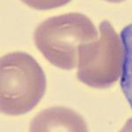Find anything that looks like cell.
I'll return each instance as SVG.
<instances>
[{
	"label": "cell",
	"instance_id": "obj_1",
	"mask_svg": "<svg viewBox=\"0 0 132 132\" xmlns=\"http://www.w3.org/2000/svg\"><path fill=\"white\" fill-rule=\"evenodd\" d=\"M99 33L90 19L69 12L44 20L35 31L36 48L54 66L71 70L78 65V47L98 39Z\"/></svg>",
	"mask_w": 132,
	"mask_h": 132
},
{
	"label": "cell",
	"instance_id": "obj_2",
	"mask_svg": "<svg viewBox=\"0 0 132 132\" xmlns=\"http://www.w3.org/2000/svg\"><path fill=\"white\" fill-rule=\"evenodd\" d=\"M1 111L20 116L33 109L46 91V77L30 55L17 51L1 58Z\"/></svg>",
	"mask_w": 132,
	"mask_h": 132
},
{
	"label": "cell",
	"instance_id": "obj_3",
	"mask_svg": "<svg viewBox=\"0 0 132 132\" xmlns=\"http://www.w3.org/2000/svg\"><path fill=\"white\" fill-rule=\"evenodd\" d=\"M77 78L94 88H107L122 77L124 50L122 39L110 22L100 25L97 40L78 47Z\"/></svg>",
	"mask_w": 132,
	"mask_h": 132
},
{
	"label": "cell",
	"instance_id": "obj_4",
	"mask_svg": "<svg viewBox=\"0 0 132 132\" xmlns=\"http://www.w3.org/2000/svg\"><path fill=\"white\" fill-rule=\"evenodd\" d=\"M29 132H88V128L79 114L57 106L42 110L34 117Z\"/></svg>",
	"mask_w": 132,
	"mask_h": 132
},
{
	"label": "cell",
	"instance_id": "obj_5",
	"mask_svg": "<svg viewBox=\"0 0 132 132\" xmlns=\"http://www.w3.org/2000/svg\"><path fill=\"white\" fill-rule=\"evenodd\" d=\"M121 39L124 50V62L121 77V86L128 103L132 109V23L122 29Z\"/></svg>",
	"mask_w": 132,
	"mask_h": 132
},
{
	"label": "cell",
	"instance_id": "obj_6",
	"mask_svg": "<svg viewBox=\"0 0 132 132\" xmlns=\"http://www.w3.org/2000/svg\"><path fill=\"white\" fill-rule=\"evenodd\" d=\"M25 5L39 11H46L61 7L71 1V0H21Z\"/></svg>",
	"mask_w": 132,
	"mask_h": 132
},
{
	"label": "cell",
	"instance_id": "obj_7",
	"mask_svg": "<svg viewBox=\"0 0 132 132\" xmlns=\"http://www.w3.org/2000/svg\"><path fill=\"white\" fill-rule=\"evenodd\" d=\"M119 132H132V118L129 119Z\"/></svg>",
	"mask_w": 132,
	"mask_h": 132
},
{
	"label": "cell",
	"instance_id": "obj_8",
	"mask_svg": "<svg viewBox=\"0 0 132 132\" xmlns=\"http://www.w3.org/2000/svg\"><path fill=\"white\" fill-rule=\"evenodd\" d=\"M104 1L109 2V3H121V2L124 1V0H104Z\"/></svg>",
	"mask_w": 132,
	"mask_h": 132
}]
</instances>
